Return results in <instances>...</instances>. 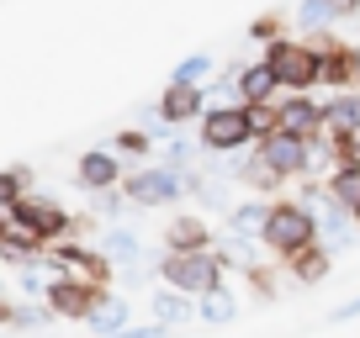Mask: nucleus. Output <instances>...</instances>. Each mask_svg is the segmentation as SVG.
<instances>
[{"label": "nucleus", "mask_w": 360, "mask_h": 338, "mask_svg": "<svg viewBox=\"0 0 360 338\" xmlns=\"http://www.w3.org/2000/svg\"><path fill=\"white\" fill-rule=\"evenodd\" d=\"M292 22H297V32L307 37V32H328V27L339 22V11H334V0H302Z\"/></svg>", "instance_id": "4be33fe9"}, {"label": "nucleus", "mask_w": 360, "mask_h": 338, "mask_svg": "<svg viewBox=\"0 0 360 338\" xmlns=\"http://www.w3.org/2000/svg\"><path fill=\"white\" fill-rule=\"evenodd\" d=\"M117 180H122V158H117V154L96 148V154L79 158V185H90V191H112Z\"/></svg>", "instance_id": "2eb2a0df"}, {"label": "nucleus", "mask_w": 360, "mask_h": 338, "mask_svg": "<svg viewBox=\"0 0 360 338\" xmlns=\"http://www.w3.org/2000/svg\"><path fill=\"white\" fill-rule=\"evenodd\" d=\"M323 191L334 196V201L355 206V201H360V164H334V175L323 180Z\"/></svg>", "instance_id": "5701e85b"}, {"label": "nucleus", "mask_w": 360, "mask_h": 338, "mask_svg": "<svg viewBox=\"0 0 360 338\" xmlns=\"http://www.w3.org/2000/svg\"><path fill=\"white\" fill-rule=\"evenodd\" d=\"M48 302H53V312H64V317H90L96 291H90L85 280H58L53 291H48Z\"/></svg>", "instance_id": "f3484780"}, {"label": "nucleus", "mask_w": 360, "mask_h": 338, "mask_svg": "<svg viewBox=\"0 0 360 338\" xmlns=\"http://www.w3.org/2000/svg\"><path fill=\"white\" fill-rule=\"evenodd\" d=\"M16 217H27V222H32L43 238H58V233L69 227V217L58 212L53 201H22V206H16Z\"/></svg>", "instance_id": "412c9836"}, {"label": "nucleus", "mask_w": 360, "mask_h": 338, "mask_svg": "<svg viewBox=\"0 0 360 338\" xmlns=\"http://www.w3.org/2000/svg\"><path fill=\"white\" fill-rule=\"evenodd\" d=\"M175 79H186V85H207L212 79V53H191L175 64Z\"/></svg>", "instance_id": "393cba45"}, {"label": "nucleus", "mask_w": 360, "mask_h": 338, "mask_svg": "<svg viewBox=\"0 0 360 338\" xmlns=\"http://www.w3.org/2000/svg\"><path fill=\"white\" fill-rule=\"evenodd\" d=\"M318 64H323V85H328V90H349V85H360V48L334 43L328 53H318Z\"/></svg>", "instance_id": "ddd939ff"}, {"label": "nucleus", "mask_w": 360, "mask_h": 338, "mask_svg": "<svg viewBox=\"0 0 360 338\" xmlns=\"http://www.w3.org/2000/svg\"><path fill=\"white\" fill-rule=\"evenodd\" d=\"M265 64L276 69L281 90H318L323 85V64H318V48L307 37H270L265 43Z\"/></svg>", "instance_id": "7ed1b4c3"}, {"label": "nucleus", "mask_w": 360, "mask_h": 338, "mask_svg": "<svg viewBox=\"0 0 360 338\" xmlns=\"http://www.w3.org/2000/svg\"><path fill=\"white\" fill-rule=\"evenodd\" d=\"M249 106V127H255V143L265 133H276V127H281V116H276V101H244Z\"/></svg>", "instance_id": "a878e982"}, {"label": "nucleus", "mask_w": 360, "mask_h": 338, "mask_svg": "<svg viewBox=\"0 0 360 338\" xmlns=\"http://www.w3.org/2000/svg\"><path fill=\"white\" fill-rule=\"evenodd\" d=\"M249 37H259V43H270V37H281V16H259V22L249 27Z\"/></svg>", "instance_id": "c85d7f7f"}, {"label": "nucleus", "mask_w": 360, "mask_h": 338, "mask_svg": "<svg viewBox=\"0 0 360 338\" xmlns=\"http://www.w3.org/2000/svg\"><path fill=\"white\" fill-rule=\"evenodd\" d=\"M255 148H259V154H265L276 169H281L286 180H307V137L281 133V127H276V133H265Z\"/></svg>", "instance_id": "0eeeda50"}, {"label": "nucleus", "mask_w": 360, "mask_h": 338, "mask_svg": "<svg viewBox=\"0 0 360 338\" xmlns=\"http://www.w3.org/2000/svg\"><path fill=\"white\" fill-rule=\"evenodd\" d=\"M228 180L249 185V191H281V185H286V175H281V169H276V164H270V158L259 154L255 143H249V154L238 158L233 169H228Z\"/></svg>", "instance_id": "f8f14e48"}, {"label": "nucleus", "mask_w": 360, "mask_h": 338, "mask_svg": "<svg viewBox=\"0 0 360 338\" xmlns=\"http://www.w3.org/2000/svg\"><path fill=\"white\" fill-rule=\"evenodd\" d=\"M355 317H360V296H349L345 306H334V323H355Z\"/></svg>", "instance_id": "7c9ffc66"}, {"label": "nucleus", "mask_w": 360, "mask_h": 338, "mask_svg": "<svg viewBox=\"0 0 360 338\" xmlns=\"http://www.w3.org/2000/svg\"><path fill=\"white\" fill-rule=\"evenodd\" d=\"M16 191H22V169H11V175H0V206H11Z\"/></svg>", "instance_id": "c756f323"}, {"label": "nucleus", "mask_w": 360, "mask_h": 338, "mask_svg": "<svg viewBox=\"0 0 360 338\" xmlns=\"http://www.w3.org/2000/svg\"><path fill=\"white\" fill-rule=\"evenodd\" d=\"M127 317H133V306H127L122 296H96L85 323L96 327V333H117V327H127Z\"/></svg>", "instance_id": "aec40b11"}, {"label": "nucleus", "mask_w": 360, "mask_h": 338, "mask_svg": "<svg viewBox=\"0 0 360 338\" xmlns=\"http://www.w3.org/2000/svg\"><path fill=\"white\" fill-rule=\"evenodd\" d=\"M276 95H281V79H276V69L265 64V53L233 74V101H276Z\"/></svg>", "instance_id": "9b49d317"}, {"label": "nucleus", "mask_w": 360, "mask_h": 338, "mask_svg": "<svg viewBox=\"0 0 360 338\" xmlns=\"http://www.w3.org/2000/svg\"><path fill=\"white\" fill-rule=\"evenodd\" d=\"M196 127H202V133H196L202 154H244V148L255 143V127H249V106H244V101L207 106Z\"/></svg>", "instance_id": "20e7f679"}, {"label": "nucleus", "mask_w": 360, "mask_h": 338, "mask_svg": "<svg viewBox=\"0 0 360 338\" xmlns=\"http://www.w3.org/2000/svg\"><path fill=\"white\" fill-rule=\"evenodd\" d=\"M339 164H360V127H355V133H349V137H339Z\"/></svg>", "instance_id": "cd10ccee"}, {"label": "nucleus", "mask_w": 360, "mask_h": 338, "mask_svg": "<svg viewBox=\"0 0 360 338\" xmlns=\"http://www.w3.org/2000/svg\"><path fill=\"white\" fill-rule=\"evenodd\" d=\"M101 254H106V259H112V264H133V259H138V254H143V243H138V238H133V233H106V243H101Z\"/></svg>", "instance_id": "b1692460"}, {"label": "nucleus", "mask_w": 360, "mask_h": 338, "mask_svg": "<svg viewBox=\"0 0 360 338\" xmlns=\"http://www.w3.org/2000/svg\"><path fill=\"white\" fill-rule=\"evenodd\" d=\"M334 11H339V16H355V11H360V0H334Z\"/></svg>", "instance_id": "2f4dec72"}, {"label": "nucleus", "mask_w": 360, "mask_h": 338, "mask_svg": "<svg viewBox=\"0 0 360 338\" xmlns=\"http://www.w3.org/2000/svg\"><path fill=\"white\" fill-rule=\"evenodd\" d=\"M196 317H202L207 327H228L238 317V302H233V291H207V296H196Z\"/></svg>", "instance_id": "6ab92c4d"}, {"label": "nucleus", "mask_w": 360, "mask_h": 338, "mask_svg": "<svg viewBox=\"0 0 360 338\" xmlns=\"http://www.w3.org/2000/svg\"><path fill=\"white\" fill-rule=\"evenodd\" d=\"M223 264H228V254H217V248H169L159 259V275H165V285L207 296L223 285Z\"/></svg>", "instance_id": "f03ea898"}, {"label": "nucleus", "mask_w": 360, "mask_h": 338, "mask_svg": "<svg viewBox=\"0 0 360 338\" xmlns=\"http://www.w3.org/2000/svg\"><path fill=\"white\" fill-rule=\"evenodd\" d=\"M165 333H169L165 323H148V327H133V323H127V327H117V333H106V338H165Z\"/></svg>", "instance_id": "bb28decb"}, {"label": "nucleus", "mask_w": 360, "mask_h": 338, "mask_svg": "<svg viewBox=\"0 0 360 338\" xmlns=\"http://www.w3.org/2000/svg\"><path fill=\"white\" fill-rule=\"evenodd\" d=\"M207 111V90L202 85H186V79H169V90L159 95V122L165 127H186V122H202Z\"/></svg>", "instance_id": "6e6552de"}, {"label": "nucleus", "mask_w": 360, "mask_h": 338, "mask_svg": "<svg viewBox=\"0 0 360 338\" xmlns=\"http://www.w3.org/2000/svg\"><path fill=\"white\" fill-rule=\"evenodd\" d=\"M186 191H191V185H186V169H175V164L138 169V175L122 180V196L138 201V206H169V201H180Z\"/></svg>", "instance_id": "39448f33"}, {"label": "nucleus", "mask_w": 360, "mask_h": 338, "mask_svg": "<svg viewBox=\"0 0 360 338\" xmlns=\"http://www.w3.org/2000/svg\"><path fill=\"white\" fill-rule=\"evenodd\" d=\"M196 306H191V291H180V285H159L154 291V323L175 327V323H191Z\"/></svg>", "instance_id": "dca6fc26"}, {"label": "nucleus", "mask_w": 360, "mask_h": 338, "mask_svg": "<svg viewBox=\"0 0 360 338\" xmlns=\"http://www.w3.org/2000/svg\"><path fill=\"white\" fill-rule=\"evenodd\" d=\"M281 264H286V275H292L297 285H323V280H328V270H334V248L318 238V243L297 248L292 259H281Z\"/></svg>", "instance_id": "9d476101"}, {"label": "nucleus", "mask_w": 360, "mask_h": 338, "mask_svg": "<svg viewBox=\"0 0 360 338\" xmlns=\"http://www.w3.org/2000/svg\"><path fill=\"white\" fill-rule=\"evenodd\" d=\"M265 222H270V201L228 206V238H233V243H255V238H265Z\"/></svg>", "instance_id": "4468645a"}, {"label": "nucleus", "mask_w": 360, "mask_h": 338, "mask_svg": "<svg viewBox=\"0 0 360 338\" xmlns=\"http://www.w3.org/2000/svg\"><path fill=\"white\" fill-rule=\"evenodd\" d=\"M276 116H281V133L297 137H323V101H313L307 90H281L276 95Z\"/></svg>", "instance_id": "423d86ee"}, {"label": "nucleus", "mask_w": 360, "mask_h": 338, "mask_svg": "<svg viewBox=\"0 0 360 338\" xmlns=\"http://www.w3.org/2000/svg\"><path fill=\"white\" fill-rule=\"evenodd\" d=\"M349 212H355V227H360V201H355V206H349Z\"/></svg>", "instance_id": "473e14b6"}, {"label": "nucleus", "mask_w": 360, "mask_h": 338, "mask_svg": "<svg viewBox=\"0 0 360 338\" xmlns=\"http://www.w3.org/2000/svg\"><path fill=\"white\" fill-rule=\"evenodd\" d=\"M259 243L276 254V259H292L297 248L318 243V206L307 196H281V201H270V222H265V238Z\"/></svg>", "instance_id": "f257e3e1"}, {"label": "nucleus", "mask_w": 360, "mask_h": 338, "mask_svg": "<svg viewBox=\"0 0 360 338\" xmlns=\"http://www.w3.org/2000/svg\"><path fill=\"white\" fill-rule=\"evenodd\" d=\"M165 248H212L207 217H175V222L165 227Z\"/></svg>", "instance_id": "a211bd4d"}, {"label": "nucleus", "mask_w": 360, "mask_h": 338, "mask_svg": "<svg viewBox=\"0 0 360 338\" xmlns=\"http://www.w3.org/2000/svg\"><path fill=\"white\" fill-rule=\"evenodd\" d=\"M355 127H360V85H349V90H334L323 101V137L339 143V137H349Z\"/></svg>", "instance_id": "1a4fd4ad"}]
</instances>
